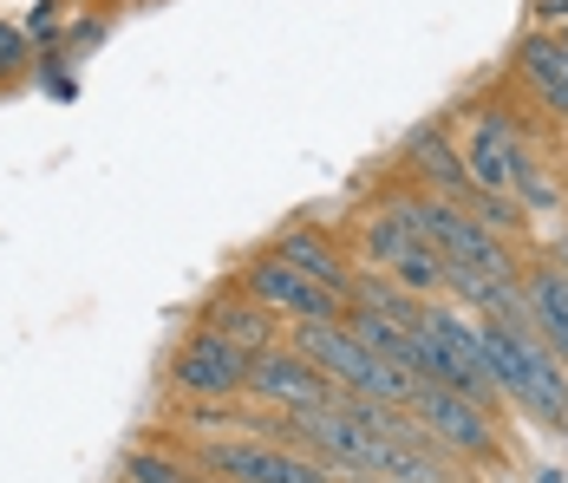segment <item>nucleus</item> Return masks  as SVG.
Listing matches in <instances>:
<instances>
[{
	"instance_id": "1",
	"label": "nucleus",
	"mask_w": 568,
	"mask_h": 483,
	"mask_svg": "<svg viewBox=\"0 0 568 483\" xmlns=\"http://www.w3.org/2000/svg\"><path fill=\"white\" fill-rule=\"evenodd\" d=\"M477 340H484V366L497 379V392L510 399L523 419L562 431L568 425V366L536 340L529 321H477Z\"/></svg>"
},
{
	"instance_id": "2",
	"label": "nucleus",
	"mask_w": 568,
	"mask_h": 483,
	"mask_svg": "<svg viewBox=\"0 0 568 483\" xmlns=\"http://www.w3.org/2000/svg\"><path fill=\"white\" fill-rule=\"evenodd\" d=\"M412 419H418V431H425L438 451H452V457H464V464H497V457H504V431H497V412L470 405L464 392H445V385H418V399H412Z\"/></svg>"
},
{
	"instance_id": "3",
	"label": "nucleus",
	"mask_w": 568,
	"mask_h": 483,
	"mask_svg": "<svg viewBox=\"0 0 568 483\" xmlns=\"http://www.w3.org/2000/svg\"><path fill=\"white\" fill-rule=\"evenodd\" d=\"M229 281H235L255 308H268L275 321H314V326H341L346 321V301H341V294L314 288L307 274H294L282 255H268V249H262V255H248V262L229 274Z\"/></svg>"
},
{
	"instance_id": "4",
	"label": "nucleus",
	"mask_w": 568,
	"mask_h": 483,
	"mask_svg": "<svg viewBox=\"0 0 568 483\" xmlns=\"http://www.w3.org/2000/svg\"><path fill=\"white\" fill-rule=\"evenodd\" d=\"M248 360H255V353L229 346L223 333L190 326V333L176 340V353H171V392L176 399H242Z\"/></svg>"
},
{
	"instance_id": "5",
	"label": "nucleus",
	"mask_w": 568,
	"mask_h": 483,
	"mask_svg": "<svg viewBox=\"0 0 568 483\" xmlns=\"http://www.w3.org/2000/svg\"><path fill=\"white\" fill-rule=\"evenodd\" d=\"M242 399H262L268 412H287V419H294V412H321V405H334L341 385H334L327 373H314V366L282 340V346H268V353L248 360V385H242Z\"/></svg>"
},
{
	"instance_id": "6",
	"label": "nucleus",
	"mask_w": 568,
	"mask_h": 483,
	"mask_svg": "<svg viewBox=\"0 0 568 483\" xmlns=\"http://www.w3.org/2000/svg\"><path fill=\"white\" fill-rule=\"evenodd\" d=\"M523 158H529V138H523V124H516L510 105H484L477 118H470V144H464L470 190H484V197H510Z\"/></svg>"
},
{
	"instance_id": "7",
	"label": "nucleus",
	"mask_w": 568,
	"mask_h": 483,
	"mask_svg": "<svg viewBox=\"0 0 568 483\" xmlns=\"http://www.w3.org/2000/svg\"><path fill=\"white\" fill-rule=\"evenodd\" d=\"M405 163H412V177H418L425 197H452V203L470 197V170H464V151L452 144L445 118H425V124L405 131Z\"/></svg>"
},
{
	"instance_id": "8",
	"label": "nucleus",
	"mask_w": 568,
	"mask_h": 483,
	"mask_svg": "<svg viewBox=\"0 0 568 483\" xmlns=\"http://www.w3.org/2000/svg\"><path fill=\"white\" fill-rule=\"evenodd\" d=\"M196 326H203V333H223L229 346H242V353H268V346H282V321H275L268 308H255L235 281H223V288L203 301Z\"/></svg>"
},
{
	"instance_id": "9",
	"label": "nucleus",
	"mask_w": 568,
	"mask_h": 483,
	"mask_svg": "<svg viewBox=\"0 0 568 483\" xmlns=\"http://www.w3.org/2000/svg\"><path fill=\"white\" fill-rule=\"evenodd\" d=\"M268 255H282L294 274H307L314 288H327V294H341L353 288V262L341 255V242L327 235V229H314V222H294V229H282L275 242H268Z\"/></svg>"
},
{
	"instance_id": "10",
	"label": "nucleus",
	"mask_w": 568,
	"mask_h": 483,
	"mask_svg": "<svg viewBox=\"0 0 568 483\" xmlns=\"http://www.w3.org/2000/svg\"><path fill=\"white\" fill-rule=\"evenodd\" d=\"M523 308H529V326H536V340L556 353L568 366V274L542 255V262H529L523 269Z\"/></svg>"
},
{
	"instance_id": "11",
	"label": "nucleus",
	"mask_w": 568,
	"mask_h": 483,
	"mask_svg": "<svg viewBox=\"0 0 568 483\" xmlns=\"http://www.w3.org/2000/svg\"><path fill=\"white\" fill-rule=\"evenodd\" d=\"M516 72H523V85L542 99V111H549L556 124H568V53L556 47V33H523Z\"/></svg>"
},
{
	"instance_id": "12",
	"label": "nucleus",
	"mask_w": 568,
	"mask_h": 483,
	"mask_svg": "<svg viewBox=\"0 0 568 483\" xmlns=\"http://www.w3.org/2000/svg\"><path fill=\"white\" fill-rule=\"evenodd\" d=\"M118 483H210L183 444H131L124 464H118Z\"/></svg>"
},
{
	"instance_id": "13",
	"label": "nucleus",
	"mask_w": 568,
	"mask_h": 483,
	"mask_svg": "<svg viewBox=\"0 0 568 483\" xmlns=\"http://www.w3.org/2000/svg\"><path fill=\"white\" fill-rule=\"evenodd\" d=\"M510 197L523 203V215H529V222H536V215L568 210V183H562V177H556V170H549L542 158H536V151L523 158V170H516V190H510Z\"/></svg>"
},
{
	"instance_id": "14",
	"label": "nucleus",
	"mask_w": 568,
	"mask_h": 483,
	"mask_svg": "<svg viewBox=\"0 0 568 483\" xmlns=\"http://www.w3.org/2000/svg\"><path fill=\"white\" fill-rule=\"evenodd\" d=\"M464 210L477 215L497 242H516V235H529V215H523V203L516 197H484V190H470L464 197Z\"/></svg>"
},
{
	"instance_id": "15",
	"label": "nucleus",
	"mask_w": 568,
	"mask_h": 483,
	"mask_svg": "<svg viewBox=\"0 0 568 483\" xmlns=\"http://www.w3.org/2000/svg\"><path fill=\"white\" fill-rule=\"evenodd\" d=\"M20 33L33 40V53H59V33H65V7L59 0H33L20 13Z\"/></svg>"
},
{
	"instance_id": "16",
	"label": "nucleus",
	"mask_w": 568,
	"mask_h": 483,
	"mask_svg": "<svg viewBox=\"0 0 568 483\" xmlns=\"http://www.w3.org/2000/svg\"><path fill=\"white\" fill-rule=\"evenodd\" d=\"M105 33H112V20H105V13H79V20H65V33H59V59L72 66L79 53H92Z\"/></svg>"
},
{
	"instance_id": "17",
	"label": "nucleus",
	"mask_w": 568,
	"mask_h": 483,
	"mask_svg": "<svg viewBox=\"0 0 568 483\" xmlns=\"http://www.w3.org/2000/svg\"><path fill=\"white\" fill-rule=\"evenodd\" d=\"M27 66H33V40L20 33V20H7V13H0V85H7V79H20Z\"/></svg>"
},
{
	"instance_id": "18",
	"label": "nucleus",
	"mask_w": 568,
	"mask_h": 483,
	"mask_svg": "<svg viewBox=\"0 0 568 483\" xmlns=\"http://www.w3.org/2000/svg\"><path fill=\"white\" fill-rule=\"evenodd\" d=\"M529 33H556V27H568V0H529Z\"/></svg>"
},
{
	"instance_id": "19",
	"label": "nucleus",
	"mask_w": 568,
	"mask_h": 483,
	"mask_svg": "<svg viewBox=\"0 0 568 483\" xmlns=\"http://www.w3.org/2000/svg\"><path fill=\"white\" fill-rule=\"evenodd\" d=\"M549 262H556V269L568 274V229H562V235H556V242H549Z\"/></svg>"
},
{
	"instance_id": "20",
	"label": "nucleus",
	"mask_w": 568,
	"mask_h": 483,
	"mask_svg": "<svg viewBox=\"0 0 568 483\" xmlns=\"http://www.w3.org/2000/svg\"><path fill=\"white\" fill-rule=\"evenodd\" d=\"M346 483H393V477H346Z\"/></svg>"
},
{
	"instance_id": "21",
	"label": "nucleus",
	"mask_w": 568,
	"mask_h": 483,
	"mask_svg": "<svg viewBox=\"0 0 568 483\" xmlns=\"http://www.w3.org/2000/svg\"><path fill=\"white\" fill-rule=\"evenodd\" d=\"M536 483H562V477H556V471H542V477H536Z\"/></svg>"
}]
</instances>
